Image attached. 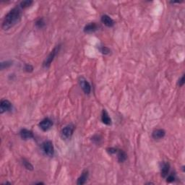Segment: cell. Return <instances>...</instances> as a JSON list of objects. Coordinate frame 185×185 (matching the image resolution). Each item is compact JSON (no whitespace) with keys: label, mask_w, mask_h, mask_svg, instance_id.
<instances>
[{"label":"cell","mask_w":185,"mask_h":185,"mask_svg":"<svg viewBox=\"0 0 185 185\" xmlns=\"http://www.w3.org/2000/svg\"><path fill=\"white\" fill-rule=\"evenodd\" d=\"M22 17V10L20 6L14 7L8 13L4 18L2 28L5 31L10 29L21 21Z\"/></svg>","instance_id":"6da1fadb"},{"label":"cell","mask_w":185,"mask_h":185,"mask_svg":"<svg viewBox=\"0 0 185 185\" xmlns=\"http://www.w3.org/2000/svg\"><path fill=\"white\" fill-rule=\"evenodd\" d=\"M60 48H61V45L56 46L55 47H54V49L51 51V53L49 54V56H48V57H46V59L44 60L43 63V67L44 68H48L50 67L52 62L54 61V58H55L56 56H57V54L59 53Z\"/></svg>","instance_id":"7a4b0ae2"},{"label":"cell","mask_w":185,"mask_h":185,"mask_svg":"<svg viewBox=\"0 0 185 185\" xmlns=\"http://www.w3.org/2000/svg\"><path fill=\"white\" fill-rule=\"evenodd\" d=\"M75 125L72 124H70L64 126L62 130L61 133H60L61 138L63 140H69V139L71 138L72 134H73V132L75 131Z\"/></svg>","instance_id":"3957f363"},{"label":"cell","mask_w":185,"mask_h":185,"mask_svg":"<svg viewBox=\"0 0 185 185\" xmlns=\"http://www.w3.org/2000/svg\"><path fill=\"white\" fill-rule=\"evenodd\" d=\"M42 150L46 156L49 157H53L54 155V148L53 143L50 140L45 141L42 144Z\"/></svg>","instance_id":"277c9868"},{"label":"cell","mask_w":185,"mask_h":185,"mask_svg":"<svg viewBox=\"0 0 185 185\" xmlns=\"http://www.w3.org/2000/svg\"><path fill=\"white\" fill-rule=\"evenodd\" d=\"M79 83L83 92H85V94L89 95L90 92H91V86H90L89 82L84 77H80L79 78Z\"/></svg>","instance_id":"5b68a950"},{"label":"cell","mask_w":185,"mask_h":185,"mask_svg":"<svg viewBox=\"0 0 185 185\" xmlns=\"http://www.w3.org/2000/svg\"><path fill=\"white\" fill-rule=\"evenodd\" d=\"M39 126L43 131L46 132L52 127V126H53V122H52V120L50 119L49 118H45L40 122Z\"/></svg>","instance_id":"8992f818"},{"label":"cell","mask_w":185,"mask_h":185,"mask_svg":"<svg viewBox=\"0 0 185 185\" xmlns=\"http://www.w3.org/2000/svg\"><path fill=\"white\" fill-rule=\"evenodd\" d=\"M12 108V104L9 100L4 99L1 100L0 104V114H4L5 112L9 111Z\"/></svg>","instance_id":"52a82bcc"},{"label":"cell","mask_w":185,"mask_h":185,"mask_svg":"<svg viewBox=\"0 0 185 185\" xmlns=\"http://www.w3.org/2000/svg\"><path fill=\"white\" fill-rule=\"evenodd\" d=\"M98 28H99V26L96 23H90L85 26L83 31L85 33H92L97 31Z\"/></svg>","instance_id":"ba28073f"},{"label":"cell","mask_w":185,"mask_h":185,"mask_svg":"<svg viewBox=\"0 0 185 185\" xmlns=\"http://www.w3.org/2000/svg\"><path fill=\"white\" fill-rule=\"evenodd\" d=\"M20 135H21V138L23 139V140H29V139H32L34 138L33 132L31 131V130H27V129H22L21 132H20Z\"/></svg>","instance_id":"9c48e42d"},{"label":"cell","mask_w":185,"mask_h":185,"mask_svg":"<svg viewBox=\"0 0 185 185\" xmlns=\"http://www.w3.org/2000/svg\"><path fill=\"white\" fill-rule=\"evenodd\" d=\"M170 164L168 162H163L160 167V175L163 178H166L169 174Z\"/></svg>","instance_id":"30bf717a"},{"label":"cell","mask_w":185,"mask_h":185,"mask_svg":"<svg viewBox=\"0 0 185 185\" xmlns=\"http://www.w3.org/2000/svg\"><path fill=\"white\" fill-rule=\"evenodd\" d=\"M100 21H101L102 23H104V25L108 28H112L114 25V20L110 16L107 15H102L101 18H100Z\"/></svg>","instance_id":"8fae6325"},{"label":"cell","mask_w":185,"mask_h":185,"mask_svg":"<svg viewBox=\"0 0 185 185\" xmlns=\"http://www.w3.org/2000/svg\"><path fill=\"white\" fill-rule=\"evenodd\" d=\"M165 135H166V132L163 129H157V130H155L152 133L153 138L155 140H160V139L164 138Z\"/></svg>","instance_id":"7c38bea8"},{"label":"cell","mask_w":185,"mask_h":185,"mask_svg":"<svg viewBox=\"0 0 185 185\" xmlns=\"http://www.w3.org/2000/svg\"><path fill=\"white\" fill-rule=\"evenodd\" d=\"M101 121L106 125L109 126L111 124V119L110 118V116L106 109H103V111H102Z\"/></svg>","instance_id":"4fadbf2b"},{"label":"cell","mask_w":185,"mask_h":185,"mask_svg":"<svg viewBox=\"0 0 185 185\" xmlns=\"http://www.w3.org/2000/svg\"><path fill=\"white\" fill-rule=\"evenodd\" d=\"M88 178V172L87 170H85L82 172V173L81 174V176H80L79 178H78L77 184L78 185H82L84 184L86 182V181H87Z\"/></svg>","instance_id":"5bb4252c"},{"label":"cell","mask_w":185,"mask_h":185,"mask_svg":"<svg viewBox=\"0 0 185 185\" xmlns=\"http://www.w3.org/2000/svg\"><path fill=\"white\" fill-rule=\"evenodd\" d=\"M116 153H117L118 161L119 163H124L127 158V156L123 150H118Z\"/></svg>","instance_id":"9a60e30c"},{"label":"cell","mask_w":185,"mask_h":185,"mask_svg":"<svg viewBox=\"0 0 185 185\" xmlns=\"http://www.w3.org/2000/svg\"><path fill=\"white\" fill-rule=\"evenodd\" d=\"M22 164H23V166L25 167L27 170L29 171H33V166L32 165L31 163H30L28 160H26L25 158H23V160H22Z\"/></svg>","instance_id":"2e32d148"},{"label":"cell","mask_w":185,"mask_h":185,"mask_svg":"<svg viewBox=\"0 0 185 185\" xmlns=\"http://www.w3.org/2000/svg\"><path fill=\"white\" fill-rule=\"evenodd\" d=\"M36 26L38 28H39V29H42V28H43L44 27H45V26H46V22L44 21V19L43 17L39 18V19H38L37 21H36Z\"/></svg>","instance_id":"e0dca14e"},{"label":"cell","mask_w":185,"mask_h":185,"mask_svg":"<svg viewBox=\"0 0 185 185\" xmlns=\"http://www.w3.org/2000/svg\"><path fill=\"white\" fill-rule=\"evenodd\" d=\"M33 3V1H31V0H25V1H23L20 3V7H21V9H25V8L29 7L30 6H31L32 4Z\"/></svg>","instance_id":"ac0fdd59"},{"label":"cell","mask_w":185,"mask_h":185,"mask_svg":"<svg viewBox=\"0 0 185 185\" xmlns=\"http://www.w3.org/2000/svg\"><path fill=\"white\" fill-rule=\"evenodd\" d=\"M12 65H13V62H11V61L2 62H1V64H0V68H1L2 70H3L4 69L9 68V67H11Z\"/></svg>","instance_id":"d6986e66"},{"label":"cell","mask_w":185,"mask_h":185,"mask_svg":"<svg viewBox=\"0 0 185 185\" xmlns=\"http://www.w3.org/2000/svg\"><path fill=\"white\" fill-rule=\"evenodd\" d=\"M176 179V174L174 173H172V174H168V175L166 176V182H172Z\"/></svg>","instance_id":"ffe728a7"},{"label":"cell","mask_w":185,"mask_h":185,"mask_svg":"<svg viewBox=\"0 0 185 185\" xmlns=\"http://www.w3.org/2000/svg\"><path fill=\"white\" fill-rule=\"evenodd\" d=\"M99 49L100 51L103 54H104V55H107V54H110L111 52V50L108 49V47H106V46H101V47H100Z\"/></svg>","instance_id":"44dd1931"},{"label":"cell","mask_w":185,"mask_h":185,"mask_svg":"<svg viewBox=\"0 0 185 185\" xmlns=\"http://www.w3.org/2000/svg\"><path fill=\"white\" fill-rule=\"evenodd\" d=\"M24 70L27 72H32L33 71V67L30 64H26L24 67Z\"/></svg>","instance_id":"7402d4cb"},{"label":"cell","mask_w":185,"mask_h":185,"mask_svg":"<svg viewBox=\"0 0 185 185\" xmlns=\"http://www.w3.org/2000/svg\"><path fill=\"white\" fill-rule=\"evenodd\" d=\"M177 85L179 86V87H182V86L184 85V75H183L182 77L179 79Z\"/></svg>","instance_id":"603a6c76"},{"label":"cell","mask_w":185,"mask_h":185,"mask_svg":"<svg viewBox=\"0 0 185 185\" xmlns=\"http://www.w3.org/2000/svg\"><path fill=\"white\" fill-rule=\"evenodd\" d=\"M106 150H107L108 153L112 155V154H116L118 151V149L117 148H107Z\"/></svg>","instance_id":"cb8c5ba5"},{"label":"cell","mask_w":185,"mask_h":185,"mask_svg":"<svg viewBox=\"0 0 185 185\" xmlns=\"http://www.w3.org/2000/svg\"><path fill=\"white\" fill-rule=\"evenodd\" d=\"M92 139V140H93V142H95V143H99V142H100V138L98 135H95Z\"/></svg>","instance_id":"d4e9b609"}]
</instances>
